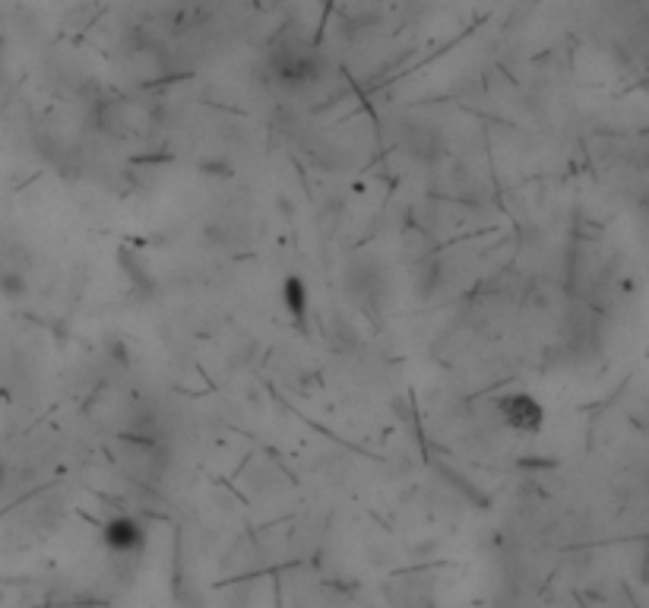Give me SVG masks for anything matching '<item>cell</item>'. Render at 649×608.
Instances as JSON below:
<instances>
[{
	"label": "cell",
	"instance_id": "obj_3",
	"mask_svg": "<svg viewBox=\"0 0 649 608\" xmlns=\"http://www.w3.org/2000/svg\"><path fill=\"white\" fill-rule=\"evenodd\" d=\"M102 542L111 555H140L146 548V526L130 513H118L102 526Z\"/></svg>",
	"mask_w": 649,
	"mask_h": 608
},
{
	"label": "cell",
	"instance_id": "obj_4",
	"mask_svg": "<svg viewBox=\"0 0 649 608\" xmlns=\"http://www.w3.org/2000/svg\"><path fill=\"white\" fill-rule=\"evenodd\" d=\"M282 301L289 308L292 317H304L308 314V285H304L301 276H289L282 285Z\"/></svg>",
	"mask_w": 649,
	"mask_h": 608
},
{
	"label": "cell",
	"instance_id": "obj_2",
	"mask_svg": "<svg viewBox=\"0 0 649 608\" xmlns=\"http://www.w3.org/2000/svg\"><path fill=\"white\" fill-rule=\"evenodd\" d=\"M498 412L504 418V425L510 431H520V434H536L545 425V409L532 393H507V396H501Z\"/></svg>",
	"mask_w": 649,
	"mask_h": 608
},
{
	"label": "cell",
	"instance_id": "obj_6",
	"mask_svg": "<svg viewBox=\"0 0 649 608\" xmlns=\"http://www.w3.org/2000/svg\"><path fill=\"white\" fill-rule=\"evenodd\" d=\"M4 485H7V463L0 460V488H4Z\"/></svg>",
	"mask_w": 649,
	"mask_h": 608
},
{
	"label": "cell",
	"instance_id": "obj_5",
	"mask_svg": "<svg viewBox=\"0 0 649 608\" xmlns=\"http://www.w3.org/2000/svg\"><path fill=\"white\" fill-rule=\"evenodd\" d=\"M0 289H4L7 295H19V292H23V282H19L16 273H4V276H0Z\"/></svg>",
	"mask_w": 649,
	"mask_h": 608
},
{
	"label": "cell",
	"instance_id": "obj_1",
	"mask_svg": "<svg viewBox=\"0 0 649 608\" xmlns=\"http://www.w3.org/2000/svg\"><path fill=\"white\" fill-rule=\"evenodd\" d=\"M270 64H273L279 80L289 83V86L311 83L320 73V57L314 54V48L298 42V38H279L273 54H270Z\"/></svg>",
	"mask_w": 649,
	"mask_h": 608
}]
</instances>
